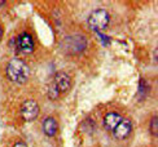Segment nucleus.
I'll list each match as a JSON object with an SVG mask.
<instances>
[{
    "label": "nucleus",
    "mask_w": 158,
    "mask_h": 147,
    "mask_svg": "<svg viewBox=\"0 0 158 147\" xmlns=\"http://www.w3.org/2000/svg\"><path fill=\"white\" fill-rule=\"evenodd\" d=\"M5 72L8 79L17 84H25L30 77V67L27 66V63L17 57L12 58L6 63Z\"/></svg>",
    "instance_id": "obj_1"
},
{
    "label": "nucleus",
    "mask_w": 158,
    "mask_h": 147,
    "mask_svg": "<svg viewBox=\"0 0 158 147\" xmlns=\"http://www.w3.org/2000/svg\"><path fill=\"white\" fill-rule=\"evenodd\" d=\"M87 39L83 35H71L65 38L61 42L60 46L66 54H78L87 48Z\"/></svg>",
    "instance_id": "obj_2"
},
{
    "label": "nucleus",
    "mask_w": 158,
    "mask_h": 147,
    "mask_svg": "<svg viewBox=\"0 0 158 147\" xmlns=\"http://www.w3.org/2000/svg\"><path fill=\"white\" fill-rule=\"evenodd\" d=\"M109 19H110L109 13L105 9H96L89 14V17L87 19V23H88V27L92 31L100 32L108 27Z\"/></svg>",
    "instance_id": "obj_3"
},
{
    "label": "nucleus",
    "mask_w": 158,
    "mask_h": 147,
    "mask_svg": "<svg viewBox=\"0 0 158 147\" xmlns=\"http://www.w3.org/2000/svg\"><path fill=\"white\" fill-rule=\"evenodd\" d=\"M39 112H40V109H39V105L34 99H27L21 106V115L25 121H34V120H36V117L39 116Z\"/></svg>",
    "instance_id": "obj_4"
},
{
    "label": "nucleus",
    "mask_w": 158,
    "mask_h": 147,
    "mask_svg": "<svg viewBox=\"0 0 158 147\" xmlns=\"http://www.w3.org/2000/svg\"><path fill=\"white\" fill-rule=\"evenodd\" d=\"M17 48L19 49V52L25 53V54H30V53L34 52V40H32L31 35L27 32H22L19 34L17 38Z\"/></svg>",
    "instance_id": "obj_5"
},
{
    "label": "nucleus",
    "mask_w": 158,
    "mask_h": 147,
    "mask_svg": "<svg viewBox=\"0 0 158 147\" xmlns=\"http://www.w3.org/2000/svg\"><path fill=\"white\" fill-rule=\"evenodd\" d=\"M53 83L57 86V89L61 94L62 93H68L71 88V77L69 76V74L64 72V71H60V72L56 74L55 79H53Z\"/></svg>",
    "instance_id": "obj_6"
},
{
    "label": "nucleus",
    "mask_w": 158,
    "mask_h": 147,
    "mask_svg": "<svg viewBox=\"0 0 158 147\" xmlns=\"http://www.w3.org/2000/svg\"><path fill=\"white\" fill-rule=\"evenodd\" d=\"M131 130H132V124H131V121L127 119H122V121L113 129V136L117 139H124L130 136Z\"/></svg>",
    "instance_id": "obj_7"
},
{
    "label": "nucleus",
    "mask_w": 158,
    "mask_h": 147,
    "mask_svg": "<svg viewBox=\"0 0 158 147\" xmlns=\"http://www.w3.org/2000/svg\"><path fill=\"white\" fill-rule=\"evenodd\" d=\"M122 119H123V117L119 115V113H117V112H109V113H106V115L104 116L102 124H104V126H105V128H106L108 130L113 132V129L122 121Z\"/></svg>",
    "instance_id": "obj_8"
},
{
    "label": "nucleus",
    "mask_w": 158,
    "mask_h": 147,
    "mask_svg": "<svg viewBox=\"0 0 158 147\" xmlns=\"http://www.w3.org/2000/svg\"><path fill=\"white\" fill-rule=\"evenodd\" d=\"M42 129H43V133L45 136H48V137L56 136L57 129H58V124L56 121V119L51 117V116L47 117V119H44V121L42 124Z\"/></svg>",
    "instance_id": "obj_9"
},
{
    "label": "nucleus",
    "mask_w": 158,
    "mask_h": 147,
    "mask_svg": "<svg viewBox=\"0 0 158 147\" xmlns=\"http://www.w3.org/2000/svg\"><path fill=\"white\" fill-rule=\"evenodd\" d=\"M61 96V93L58 92V89H57V86L55 85V83L52 81L51 84H49V86H48V97L51 98V99H57L58 97Z\"/></svg>",
    "instance_id": "obj_10"
},
{
    "label": "nucleus",
    "mask_w": 158,
    "mask_h": 147,
    "mask_svg": "<svg viewBox=\"0 0 158 147\" xmlns=\"http://www.w3.org/2000/svg\"><path fill=\"white\" fill-rule=\"evenodd\" d=\"M149 129H150V133L153 136H157L158 134V117L154 115L152 119H150V124H149Z\"/></svg>",
    "instance_id": "obj_11"
},
{
    "label": "nucleus",
    "mask_w": 158,
    "mask_h": 147,
    "mask_svg": "<svg viewBox=\"0 0 158 147\" xmlns=\"http://www.w3.org/2000/svg\"><path fill=\"white\" fill-rule=\"evenodd\" d=\"M149 92V85L145 83V80L141 79L140 80V84H139V93L141 94V97H145Z\"/></svg>",
    "instance_id": "obj_12"
},
{
    "label": "nucleus",
    "mask_w": 158,
    "mask_h": 147,
    "mask_svg": "<svg viewBox=\"0 0 158 147\" xmlns=\"http://www.w3.org/2000/svg\"><path fill=\"white\" fill-rule=\"evenodd\" d=\"M13 147H27V145H26L25 142H22V141H18V142L15 143V146H13Z\"/></svg>",
    "instance_id": "obj_13"
},
{
    "label": "nucleus",
    "mask_w": 158,
    "mask_h": 147,
    "mask_svg": "<svg viewBox=\"0 0 158 147\" xmlns=\"http://www.w3.org/2000/svg\"><path fill=\"white\" fill-rule=\"evenodd\" d=\"M3 34H4V30H3L2 26H0V40H2V38H3Z\"/></svg>",
    "instance_id": "obj_14"
}]
</instances>
